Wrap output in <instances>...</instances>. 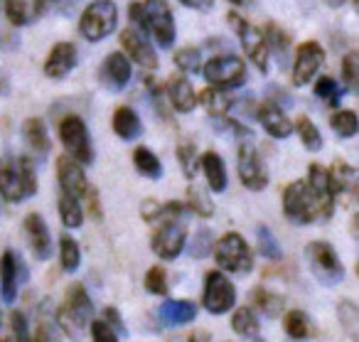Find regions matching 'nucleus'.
<instances>
[{"label": "nucleus", "mask_w": 359, "mask_h": 342, "mask_svg": "<svg viewBox=\"0 0 359 342\" xmlns=\"http://www.w3.org/2000/svg\"><path fill=\"white\" fill-rule=\"evenodd\" d=\"M91 320H94V303H91L86 288L81 283H74L67 291V298L62 301L60 310H57V325L69 340L79 342L84 340Z\"/></svg>", "instance_id": "1"}, {"label": "nucleus", "mask_w": 359, "mask_h": 342, "mask_svg": "<svg viewBox=\"0 0 359 342\" xmlns=\"http://www.w3.org/2000/svg\"><path fill=\"white\" fill-rule=\"evenodd\" d=\"M37 192V173L30 158H0V197L22 202Z\"/></svg>", "instance_id": "2"}, {"label": "nucleus", "mask_w": 359, "mask_h": 342, "mask_svg": "<svg viewBox=\"0 0 359 342\" xmlns=\"http://www.w3.org/2000/svg\"><path fill=\"white\" fill-rule=\"evenodd\" d=\"M118 25V8L114 0H94L79 20V32L86 42H101Z\"/></svg>", "instance_id": "3"}, {"label": "nucleus", "mask_w": 359, "mask_h": 342, "mask_svg": "<svg viewBox=\"0 0 359 342\" xmlns=\"http://www.w3.org/2000/svg\"><path fill=\"white\" fill-rule=\"evenodd\" d=\"M212 251H215V261L219 263L224 271L246 276V273L254 268V254H251L246 239L236 232H226L224 237L212 246Z\"/></svg>", "instance_id": "4"}, {"label": "nucleus", "mask_w": 359, "mask_h": 342, "mask_svg": "<svg viewBox=\"0 0 359 342\" xmlns=\"http://www.w3.org/2000/svg\"><path fill=\"white\" fill-rule=\"evenodd\" d=\"M283 212L288 217V222L293 224H310L323 219L320 217L318 199H315L313 190L303 180H295L283 190Z\"/></svg>", "instance_id": "5"}, {"label": "nucleus", "mask_w": 359, "mask_h": 342, "mask_svg": "<svg viewBox=\"0 0 359 342\" xmlns=\"http://www.w3.org/2000/svg\"><path fill=\"white\" fill-rule=\"evenodd\" d=\"M187 217H163L160 219V227L153 234V254L160 256L163 261H172L182 254L187 244Z\"/></svg>", "instance_id": "6"}, {"label": "nucleus", "mask_w": 359, "mask_h": 342, "mask_svg": "<svg viewBox=\"0 0 359 342\" xmlns=\"http://www.w3.org/2000/svg\"><path fill=\"white\" fill-rule=\"evenodd\" d=\"M60 138L72 160L79 165H89L94 160V145L89 138V129L79 116H65L60 121Z\"/></svg>", "instance_id": "7"}, {"label": "nucleus", "mask_w": 359, "mask_h": 342, "mask_svg": "<svg viewBox=\"0 0 359 342\" xmlns=\"http://www.w3.org/2000/svg\"><path fill=\"white\" fill-rule=\"evenodd\" d=\"M202 74L217 89H236L246 79V65L236 55H217L202 65Z\"/></svg>", "instance_id": "8"}, {"label": "nucleus", "mask_w": 359, "mask_h": 342, "mask_svg": "<svg viewBox=\"0 0 359 342\" xmlns=\"http://www.w3.org/2000/svg\"><path fill=\"white\" fill-rule=\"evenodd\" d=\"M229 25L234 27L246 57H249L261 72H269L271 52H269V45H266V35L261 32V27L251 25L249 20H244V18L236 15V13H229Z\"/></svg>", "instance_id": "9"}, {"label": "nucleus", "mask_w": 359, "mask_h": 342, "mask_svg": "<svg viewBox=\"0 0 359 342\" xmlns=\"http://www.w3.org/2000/svg\"><path fill=\"white\" fill-rule=\"evenodd\" d=\"M308 254V263L313 268V276L325 286H337L344 278V266L339 261V256L334 254V249L327 242H313L305 249Z\"/></svg>", "instance_id": "10"}, {"label": "nucleus", "mask_w": 359, "mask_h": 342, "mask_svg": "<svg viewBox=\"0 0 359 342\" xmlns=\"http://www.w3.org/2000/svg\"><path fill=\"white\" fill-rule=\"evenodd\" d=\"M145 20H148V35L155 37L158 47L163 50H170L175 45V18L172 11H170L168 0H145Z\"/></svg>", "instance_id": "11"}, {"label": "nucleus", "mask_w": 359, "mask_h": 342, "mask_svg": "<svg viewBox=\"0 0 359 342\" xmlns=\"http://www.w3.org/2000/svg\"><path fill=\"white\" fill-rule=\"evenodd\" d=\"M236 303V288L224 273L210 271L205 281V296H202V305L210 315H224L234 308Z\"/></svg>", "instance_id": "12"}, {"label": "nucleus", "mask_w": 359, "mask_h": 342, "mask_svg": "<svg viewBox=\"0 0 359 342\" xmlns=\"http://www.w3.org/2000/svg\"><path fill=\"white\" fill-rule=\"evenodd\" d=\"M236 168H239V180L244 188H249L251 192L266 190V185H269V170H266V163L261 160L254 143H244L239 148Z\"/></svg>", "instance_id": "13"}, {"label": "nucleus", "mask_w": 359, "mask_h": 342, "mask_svg": "<svg viewBox=\"0 0 359 342\" xmlns=\"http://www.w3.org/2000/svg\"><path fill=\"white\" fill-rule=\"evenodd\" d=\"M325 62V50L320 47V42L310 40L303 42L295 52V60H293V84L295 86H305L315 79V74L320 72Z\"/></svg>", "instance_id": "14"}, {"label": "nucleus", "mask_w": 359, "mask_h": 342, "mask_svg": "<svg viewBox=\"0 0 359 342\" xmlns=\"http://www.w3.org/2000/svg\"><path fill=\"white\" fill-rule=\"evenodd\" d=\"M121 47H123L126 57H130L128 62H135L143 70H155L158 67V55H155V47L150 45L148 35H140L133 27H126L121 32Z\"/></svg>", "instance_id": "15"}, {"label": "nucleus", "mask_w": 359, "mask_h": 342, "mask_svg": "<svg viewBox=\"0 0 359 342\" xmlns=\"http://www.w3.org/2000/svg\"><path fill=\"white\" fill-rule=\"evenodd\" d=\"M57 180H60V188L65 195H72L74 199L86 197L89 192V180L84 175V165H79L76 160H72L69 155H62L57 160Z\"/></svg>", "instance_id": "16"}, {"label": "nucleus", "mask_w": 359, "mask_h": 342, "mask_svg": "<svg viewBox=\"0 0 359 342\" xmlns=\"http://www.w3.org/2000/svg\"><path fill=\"white\" fill-rule=\"evenodd\" d=\"M0 281H3V301L15 303L18 286H20V281H27V266H22L13 249L3 251V256H0Z\"/></svg>", "instance_id": "17"}, {"label": "nucleus", "mask_w": 359, "mask_h": 342, "mask_svg": "<svg viewBox=\"0 0 359 342\" xmlns=\"http://www.w3.org/2000/svg\"><path fill=\"white\" fill-rule=\"evenodd\" d=\"M101 84H106L111 91H121L128 86L130 77H133V67H130L128 57L123 52H111L106 62L101 65Z\"/></svg>", "instance_id": "18"}, {"label": "nucleus", "mask_w": 359, "mask_h": 342, "mask_svg": "<svg viewBox=\"0 0 359 342\" xmlns=\"http://www.w3.org/2000/svg\"><path fill=\"white\" fill-rule=\"evenodd\" d=\"M308 188L313 190L315 199L320 204V217L330 219L332 217V209H334V195L332 188H330V178H327V168H323L320 163H313L308 168Z\"/></svg>", "instance_id": "19"}, {"label": "nucleus", "mask_w": 359, "mask_h": 342, "mask_svg": "<svg viewBox=\"0 0 359 342\" xmlns=\"http://www.w3.org/2000/svg\"><path fill=\"white\" fill-rule=\"evenodd\" d=\"M256 119L261 121V126L266 129V133L273 136V138H278V140L288 138V136L293 133V124H290V119L283 114V109H280L278 104H273V101H264V104L256 109Z\"/></svg>", "instance_id": "20"}, {"label": "nucleus", "mask_w": 359, "mask_h": 342, "mask_svg": "<svg viewBox=\"0 0 359 342\" xmlns=\"http://www.w3.org/2000/svg\"><path fill=\"white\" fill-rule=\"evenodd\" d=\"M76 67V45L74 42H60L52 47L50 57L45 62V74L50 79H65Z\"/></svg>", "instance_id": "21"}, {"label": "nucleus", "mask_w": 359, "mask_h": 342, "mask_svg": "<svg viewBox=\"0 0 359 342\" xmlns=\"http://www.w3.org/2000/svg\"><path fill=\"white\" fill-rule=\"evenodd\" d=\"M25 232H27V239H30V246H32V251H35V256L47 261V258L52 256V237H50V229H47V222L37 212L27 214Z\"/></svg>", "instance_id": "22"}, {"label": "nucleus", "mask_w": 359, "mask_h": 342, "mask_svg": "<svg viewBox=\"0 0 359 342\" xmlns=\"http://www.w3.org/2000/svg\"><path fill=\"white\" fill-rule=\"evenodd\" d=\"M165 94H168L172 109L180 114H190L197 106V91L192 89V81L187 77H172L165 86Z\"/></svg>", "instance_id": "23"}, {"label": "nucleus", "mask_w": 359, "mask_h": 342, "mask_svg": "<svg viewBox=\"0 0 359 342\" xmlns=\"http://www.w3.org/2000/svg\"><path fill=\"white\" fill-rule=\"evenodd\" d=\"M160 322L168 327H180L187 325L197 317V305L190 301H165L158 310Z\"/></svg>", "instance_id": "24"}, {"label": "nucleus", "mask_w": 359, "mask_h": 342, "mask_svg": "<svg viewBox=\"0 0 359 342\" xmlns=\"http://www.w3.org/2000/svg\"><path fill=\"white\" fill-rule=\"evenodd\" d=\"M200 165L205 170L207 185H210L212 192H224L229 178H226V165L222 160V155H217L215 150H207L205 155H200Z\"/></svg>", "instance_id": "25"}, {"label": "nucleus", "mask_w": 359, "mask_h": 342, "mask_svg": "<svg viewBox=\"0 0 359 342\" xmlns=\"http://www.w3.org/2000/svg\"><path fill=\"white\" fill-rule=\"evenodd\" d=\"M114 131L121 140H135L143 133V121L130 106H118L114 111Z\"/></svg>", "instance_id": "26"}, {"label": "nucleus", "mask_w": 359, "mask_h": 342, "mask_svg": "<svg viewBox=\"0 0 359 342\" xmlns=\"http://www.w3.org/2000/svg\"><path fill=\"white\" fill-rule=\"evenodd\" d=\"M283 325H285L288 337H290V340H295V342L310 340V337L318 335V327H315V322L310 320V315H308V313H303V310H290L288 315H285Z\"/></svg>", "instance_id": "27"}, {"label": "nucleus", "mask_w": 359, "mask_h": 342, "mask_svg": "<svg viewBox=\"0 0 359 342\" xmlns=\"http://www.w3.org/2000/svg\"><path fill=\"white\" fill-rule=\"evenodd\" d=\"M197 101H202V106L207 109V114L212 119H224L229 114V109L234 106L231 96L226 91L217 89V86H210V89H202V94H197Z\"/></svg>", "instance_id": "28"}, {"label": "nucleus", "mask_w": 359, "mask_h": 342, "mask_svg": "<svg viewBox=\"0 0 359 342\" xmlns=\"http://www.w3.org/2000/svg\"><path fill=\"white\" fill-rule=\"evenodd\" d=\"M22 136H25L27 145L32 148V153L37 155H45L50 153L52 143H50V136H47V126L42 119H27L25 124H22Z\"/></svg>", "instance_id": "29"}, {"label": "nucleus", "mask_w": 359, "mask_h": 342, "mask_svg": "<svg viewBox=\"0 0 359 342\" xmlns=\"http://www.w3.org/2000/svg\"><path fill=\"white\" fill-rule=\"evenodd\" d=\"M330 178V188H332V195L337 199V195L342 192H352L354 190V180H357V170L352 165H347L344 160H334L332 168L327 170Z\"/></svg>", "instance_id": "30"}, {"label": "nucleus", "mask_w": 359, "mask_h": 342, "mask_svg": "<svg viewBox=\"0 0 359 342\" xmlns=\"http://www.w3.org/2000/svg\"><path fill=\"white\" fill-rule=\"evenodd\" d=\"M133 165L140 175H145V178H150V180L163 178V163H160L158 155H155L150 148H145V145H140V148L133 150Z\"/></svg>", "instance_id": "31"}, {"label": "nucleus", "mask_w": 359, "mask_h": 342, "mask_svg": "<svg viewBox=\"0 0 359 342\" xmlns=\"http://www.w3.org/2000/svg\"><path fill=\"white\" fill-rule=\"evenodd\" d=\"M0 342H30V327H27L25 313L13 310L8 317V327L0 332Z\"/></svg>", "instance_id": "32"}, {"label": "nucleus", "mask_w": 359, "mask_h": 342, "mask_svg": "<svg viewBox=\"0 0 359 342\" xmlns=\"http://www.w3.org/2000/svg\"><path fill=\"white\" fill-rule=\"evenodd\" d=\"M57 207H60V219H62L65 227H69V229L81 227V222H84V209H81L79 199H74L72 195L62 192L60 204H57Z\"/></svg>", "instance_id": "33"}, {"label": "nucleus", "mask_w": 359, "mask_h": 342, "mask_svg": "<svg viewBox=\"0 0 359 342\" xmlns=\"http://www.w3.org/2000/svg\"><path fill=\"white\" fill-rule=\"evenodd\" d=\"M330 126H332V131L339 136V138H354L357 131H359V119H357L354 111L339 109L330 116Z\"/></svg>", "instance_id": "34"}, {"label": "nucleus", "mask_w": 359, "mask_h": 342, "mask_svg": "<svg viewBox=\"0 0 359 342\" xmlns=\"http://www.w3.org/2000/svg\"><path fill=\"white\" fill-rule=\"evenodd\" d=\"M295 129H298L300 143H303L310 153H318V150H323V145H325L323 133H320V129L308 119V116H300V119L295 121Z\"/></svg>", "instance_id": "35"}, {"label": "nucleus", "mask_w": 359, "mask_h": 342, "mask_svg": "<svg viewBox=\"0 0 359 342\" xmlns=\"http://www.w3.org/2000/svg\"><path fill=\"white\" fill-rule=\"evenodd\" d=\"M231 327L244 340H254L256 332H259V317H256V313L251 308H239L234 313V317H231Z\"/></svg>", "instance_id": "36"}, {"label": "nucleus", "mask_w": 359, "mask_h": 342, "mask_svg": "<svg viewBox=\"0 0 359 342\" xmlns=\"http://www.w3.org/2000/svg\"><path fill=\"white\" fill-rule=\"evenodd\" d=\"M185 204L190 212L200 214V217H212V214H215V202H212V197L207 195V190L200 188V185H190Z\"/></svg>", "instance_id": "37"}, {"label": "nucleus", "mask_w": 359, "mask_h": 342, "mask_svg": "<svg viewBox=\"0 0 359 342\" xmlns=\"http://www.w3.org/2000/svg\"><path fill=\"white\" fill-rule=\"evenodd\" d=\"M60 263L67 273H74L81 263V251L79 244L74 242L72 237H62L60 239Z\"/></svg>", "instance_id": "38"}, {"label": "nucleus", "mask_w": 359, "mask_h": 342, "mask_svg": "<svg viewBox=\"0 0 359 342\" xmlns=\"http://www.w3.org/2000/svg\"><path fill=\"white\" fill-rule=\"evenodd\" d=\"M315 96L327 106H339V101H342V86L332 77H320L315 81Z\"/></svg>", "instance_id": "39"}, {"label": "nucleus", "mask_w": 359, "mask_h": 342, "mask_svg": "<svg viewBox=\"0 0 359 342\" xmlns=\"http://www.w3.org/2000/svg\"><path fill=\"white\" fill-rule=\"evenodd\" d=\"M177 160H180V168H182V173H185L190 180L195 178L197 168H200V153H197L195 143H190V140L180 143L177 145Z\"/></svg>", "instance_id": "40"}, {"label": "nucleus", "mask_w": 359, "mask_h": 342, "mask_svg": "<svg viewBox=\"0 0 359 342\" xmlns=\"http://www.w3.org/2000/svg\"><path fill=\"white\" fill-rule=\"evenodd\" d=\"M254 303L261 313H266L269 317H276L283 308V298L276 296V293L266 291V288H256L254 291Z\"/></svg>", "instance_id": "41"}, {"label": "nucleus", "mask_w": 359, "mask_h": 342, "mask_svg": "<svg viewBox=\"0 0 359 342\" xmlns=\"http://www.w3.org/2000/svg\"><path fill=\"white\" fill-rule=\"evenodd\" d=\"M6 15H8V22L15 27L20 25H27L30 22V0H6Z\"/></svg>", "instance_id": "42"}, {"label": "nucleus", "mask_w": 359, "mask_h": 342, "mask_svg": "<svg viewBox=\"0 0 359 342\" xmlns=\"http://www.w3.org/2000/svg\"><path fill=\"white\" fill-rule=\"evenodd\" d=\"M175 65L185 74H195V72L202 70V52L197 47H185V50H180L175 55Z\"/></svg>", "instance_id": "43"}, {"label": "nucleus", "mask_w": 359, "mask_h": 342, "mask_svg": "<svg viewBox=\"0 0 359 342\" xmlns=\"http://www.w3.org/2000/svg\"><path fill=\"white\" fill-rule=\"evenodd\" d=\"M266 45H269V52H278V60H280V65H283V60L288 57V47H290V40L285 37V32L283 30H278L276 25H269L266 27Z\"/></svg>", "instance_id": "44"}, {"label": "nucleus", "mask_w": 359, "mask_h": 342, "mask_svg": "<svg viewBox=\"0 0 359 342\" xmlns=\"http://www.w3.org/2000/svg\"><path fill=\"white\" fill-rule=\"evenodd\" d=\"M259 254L266 258H280L283 256V249H280V244L276 242L273 232H271L269 227H259Z\"/></svg>", "instance_id": "45"}, {"label": "nucleus", "mask_w": 359, "mask_h": 342, "mask_svg": "<svg viewBox=\"0 0 359 342\" xmlns=\"http://www.w3.org/2000/svg\"><path fill=\"white\" fill-rule=\"evenodd\" d=\"M145 288L150 296H165L168 293V276H165L163 266H153L145 276Z\"/></svg>", "instance_id": "46"}, {"label": "nucleus", "mask_w": 359, "mask_h": 342, "mask_svg": "<svg viewBox=\"0 0 359 342\" xmlns=\"http://www.w3.org/2000/svg\"><path fill=\"white\" fill-rule=\"evenodd\" d=\"M342 79L347 84V89L357 91L359 86V57L354 52H349L347 57L342 60Z\"/></svg>", "instance_id": "47"}, {"label": "nucleus", "mask_w": 359, "mask_h": 342, "mask_svg": "<svg viewBox=\"0 0 359 342\" xmlns=\"http://www.w3.org/2000/svg\"><path fill=\"white\" fill-rule=\"evenodd\" d=\"M212 232L210 229H200V232L195 234V242H192V246H190V254L195 258H205L207 254L212 251Z\"/></svg>", "instance_id": "48"}, {"label": "nucleus", "mask_w": 359, "mask_h": 342, "mask_svg": "<svg viewBox=\"0 0 359 342\" xmlns=\"http://www.w3.org/2000/svg\"><path fill=\"white\" fill-rule=\"evenodd\" d=\"M130 22H133V30H138L140 35H148V20H145V8L143 3H133L128 8Z\"/></svg>", "instance_id": "49"}, {"label": "nucleus", "mask_w": 359, "mask_h": 342, "mask_svg": "<svg viewBox=\"0 0 359 342\" xmlns=\"http://www.w3.org/2000/svg\"><path fill=\"white\" fill-rule=\"evenodd\" d=\"M91 337H94V342H118L116 332L104 320H91Z\"/></svg>", "instance_id": "50"}, {"label": "nucleus", "mask_w": 359, "mask_h": 342, "mask_svg": "<svg viewBox=\"0 0 359 342\" xmlns=\"http://www.w3.org/2000/svg\"><path fill=\"white\" fill-rule=\"evenodd\" d=\"M35 342H60V332H57V327L52 322L40 320V325L35 330Z\"/></svg>", "instance_id": "51"}, {"label": "nucleus", "mask_w": 359, "mask_h": 342, "mask_svg": "<svg viewBox=\"0 0 359 342\" xmlns=\"http://www.w3.org/2000/svg\"><path fill=\"white\" fill-rule=\"evenodd\" d=\"M339 317H342L344 327H347V332L354 337V332H357V325H354V317H357V308H354V303H342L339 305Z\"/></svg>", "instance_id": "52"}, {"label": "nucleus", "mask_w": 359, "mask_h": 342, "mask_svg": "<svg viewBox=\"0 0 359 342\" xmlns=\"http://www.w3.org/2000/svg\"><path fill=\"white\" fill-rule=\"evenodd\" d=\"M104 322L111 327V330L116 332V335H118V332H123V335H126V325H123V320H121L118 310H116L114 305H109V308L104 310Z\"/></svg>", "instance_id": "53"}, {"label": "nucleus", "mask_w": 359, "mask_h": 342, "mask_svg": "<svg viewBox=\"0 0 359 342\" xmlns=\"http://www.w3.org/2000/svg\"><path fill=\"white\" fill-rule=\"evenodd\" d=\"M160 212H163V204H160V202H153V199L143 202V207H140V214H143L145 222H158V219H160Z\"/></svg>", "instance_id": "54"}, {"label": "nucleus", "mask_w": 359, "mask_h": 342, "mask_svg": "<svg viewBox=\"0 0 359 342\" xmlns=\"http://www.w3.org/2000/svg\"><path fill=\"white\" fill-rule=\"evenodd\" d=\"M180 3L185 8H192V11H210L215 0H180Z\"/></svg>", "instance_id": "55"}, {"label": "nucleus", "mask_w": 359, "mask_h": 342, "mask_svg": "<svg viewBox=\"0 0 359 342\" xmlns=\"http://www.w3.org/2000/svg\"><path fill=\"white\" fill-rule=\"evenodd\" d=\"M210 340H212L210 332H207V330H197V332H192L187 342H210Z\"/></svg>", "instance_id": "56"}, {"label": "nucleus", "mask_w": 359, "mask_h": 342, "mask_svg": "<svg viewBox=\"0 0 359 342\" xmlns=\"http://www.w3.org/2000/svg\"><path fill=\"white\" fill-rule=\"evenodd\" d=\"M50 3H52V0H35V15H40V13L45 11Z\"/></svg>", "instance_id": "57"}, {"label": "nucleus", "mask_w": 359, "mask_h": 342, "mask_svg": "<svg viewBox=\"0 0 359 342\" xmlns=\"http://www.w3.org/2000/svg\"><path fill=\"white\" fill-rule=\"evenodd\" d=\"M231 3H234V6H241V3H244V0H231Z\"/></svg>", "instance_id": "58"}, {"label": "nucleus", "mask_w": 359, "mask_h": 342, "mask_svg": "<svg viewBox=\"0 0 359 342\" xmlns=\"http://www.w3.org/2000/svg\"><path fill=\"white\" fill-rule=\"evenodd\" d=\"M0 327H3V315H0Z\"/></svg>", "instance_id": "59"}, {"label": "nucleus", "mask_w": 359, "mask_h": 342, "mask_svg": "<svg viewBox=\"0 0 359 342\" xmlns=\"http://www.w3.org/2000/svg\"><path fill=\"white\" fill-rule=\"evenodd\" d=\"M332 3H344V0H332Z\"/></svg>", "instance_id": "60"}]
</instances>
